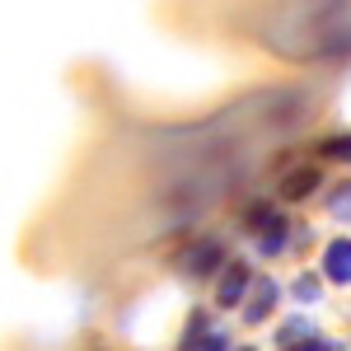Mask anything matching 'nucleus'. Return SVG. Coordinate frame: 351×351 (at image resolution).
<instances>
[{"mask_svg": "<svg viewBox=\"0 0 351 351\" xmlns=\"http://www.w3.org/2000/svg\"><path fill=\"white\" fill-rule=\"evenodd\" d=\"M271 304H276V281H258V295H253V304L243 309V319L248 324H263L271 314Z\"/></svg>", "mask_w": 351, "mask_h": 351, "instance_id": "4", "label": "nucleus"}, {"mask_svg": "<svg viewBox=\"0 0 351 351\" xmlns=\"http://www.w3.org/2000/svg\"><path fill=\"white\" fill-rule=\"evenodd\" d=\"M319 188V169H295L286 183H281V197H291V202H300V197H309V192Z\"/></svg>", "mask_w": 351, "mask_h": 351, "instance_id": "5", "label": "nucleus"}, {"mask_svg": "<svg viewBox=\"0 0 351 351\" xmlns=\"http://www.w3.org/2000/svg\"><path fill=\"white\" fill-rule=\"evenodd\" d=\"M324 155H328V160L351 164V136H332V141H324Z\"/></svg>", "mask_w": 351, "mask_h": 351, "instance_id": "6", "label": "nucleus"}, {"mask_svg": "<svg viewBox=\"0 0 351 351\" xmlns=\"http://www.w3.org/2000/svg\"><path fill=\"white\" fill-rule=\"evenodd\" d=\"M324 276L337 286H351V239H332L324 253Z\"/></svg>", "mask_w": 351, "mask_h": 351, "instance_id": "1", "label": "nucleus"}, {"mask_svg": "<svg viewBox=\"0 0 351 351\" xmlns=\"http://www.w3.org/2000/svg\"><path fill=\"white\" fill-rule=\"evenodd\" d=\"M332 211H337V216H351V188H342L332 197Z\"/></svg>", "mask_w": 351, "mask_h": 351, "instance_id": "9", "label": "nucleus"}, {"mask_svg": "<svg viewBox=\"0 0 351 351\" xmlns=\"http://www.w3.org/2000/svg\"><path fill=\"white\" fill-rule=\"evenodd\" d=\"M239 351H253V347H239Z\"/></svg>", "mask_w": 351, "mask_h": 351, "instance_id": "10", "label": "nucleus"}, {"mask_svg": "<svg viewBox=\"0 0 351 351\" xmlns=\"http://www.w3.org/2000/svg\"><path fill=\"white\" fill-rule=\"evenodd\" d=\"M220 263H225V248H220L216 239H202V243L188 253V271H192V276H211Z\"/></svg>", "mask_w": 351, "mask_h": 351, "instance_id": "2", "label": "nucleus"}, {"mask_svg": "<svg viewBox=\"0 0 351 351\" xmlns=\"http://www.w3.org/2000/svg\"><path fill=\"white\" fill-rule=\"evenodd\" d=\"M295 295L300 300H319V281H314V276H300V281H295Z\"/></svg>", "mask_w": 351, "mask_h": 351, "instance_id": "7", "label": "nucleus"}, {"mask_svg": "<svg viewBox=\"0 0 351 351\" xmlns=\"http://www.w3.org/2000/svg\"><path fill=\"white\" fill-rule=\"evenodd\" d=\"M197 351H230V337H225V332H211V337H206Z\"/></svg>", "mask_w": 351, "mask_h": 351, "instance_id": "8", "label": "nucleus"}, {"mask_svg": "<svg viewBox=\"0 0 351 351\" xmlns=\"http://www.w3.org/2000/svg\"><path fill=\"white\" fill-rule=\"evenodd\" d=\"M243 291H248V267L243 263H230V271L220 276V291H216V300L230 309V304H239L243 300Z\"/></svg>", "mask_w": 351, "mask_h": 351, "instance_id": "3", "label": "nucleus"}]
</instances>
